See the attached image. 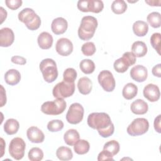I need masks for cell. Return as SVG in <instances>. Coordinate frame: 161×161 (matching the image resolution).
<instances>
[{
	"label": "cell",
	"instance_id": "6da1fadb",
	"mask_svg": "<svg viewBox=\"0 0 161 161\" xmlns=\"http://www.w3.org/2000/svg\"><path fill=\"white\" fill-rule=\"evenodd\" d=\"M87 121L88 126L97 130L99 135L103 138H108L114 133V125L106 113H92L88 116Z\"/></svg>",
	"mask_w": 161,
	"mask_h": 161
},
{
	"label": "cell",
	"instance_id": "7a4b0ae2",
	"mask_svg": "<svg viewBox=\"0 0 161 161\" xmlns=\"http://www.w3.org/2000/svg\"><path fill=\"white\" fill-rule=\"evenodd\" d=\"M97 21L96 18L92 16H84L78 28V36L82 40H89L94 35L97 27Z\"/></svg>",
	"mask_w": 161,
	"mask_h": 161
},
{
	"label": "cell",
	"instance_id": "3957f363",
	"mask_svg": "<svg viewBox=\"0 0 161 161\" xmlns=\"http://www.w3.org/2000/svg\"><path fill=\"white\" fill-rule=\"evenodd\" d=\"M18 19L30 30H36L40 26L41 19L31 8H26L18 13Z\"/></svg>",
	"mask_w": 161,
	"mask_h": 161
},
{
	"label": "cell",
	"instance_id": "277c9868",
	"mask_svg": "<svg viewBox=\"0 0 161 161\" xmlns=\"http://www.w3.org/2000/svg\"><path fill=\"white\" fill-rule=\"evenodd\" d=\"M41 70L44 80L48 83L53 82L58 77V70L56 62L52 58H45L40 64Z\"/></svg>",
	"mask_w": 161,
	"mask_h": 161
},
{
	"label": "cell",
	"instance_id": "5b68a950",
	"mask_svg": "<svg viewBox=\"0 0 161 161\" xmlns=\"http://www.w3.org/2000/svg\"><path fill=\"white\" fill-rule=\"evenodd\" d=\"M67 103L63 98H57L52 101H47L41 106L42 113L48 115H58L62 114L65 109Z\"/></svg>",
	"mask_w": 161,
	"mask_h": 161
},
{
	"label": "cell",
	"instance_id": "8992f818",
	"mask_svg": "<svg viewBox=\"0 0 161 161\" xmlns=\"http://www.w3.org/2000/svg\"><path fill=\"white\" fill-rule=\"evenodd\" d=\"M136 61V56L131 52H126L121 58L114 61L113 67L117 72L124 73L130 66L134 65Z\"/></svg>",
	"mask_w": 161,
	"mask_h": 161
},
{
	"label": "cell",
	"instance_id": "52a82bcc",
	"mask_svg": "<svg viewBox=\"0 0 161 161\" xmlns=\"http://www.w3.org/2000/svg\"><path fill=\"white\" fill-rule=\"evenodd\" d=\"M75 84L74 82H67L64 80L57 83L52 90V94L56 98L69 97L74 93Z\"/></svg>",
	"mask_w": 161,
	"mask_h": 161
},
{
	"label": "cell",
	"instance_id": "ba28073f",
	"mask_svg": "<svg viewBox=\"0 0 161 161\" xmlns=\"http://www.w3.org/2000/svg\"><path fill=\"white\" fill-rule=\"evenodd\" d=\"M149 128V123L144 118H138L135 119L127 127V133L131 136H139L147 132Z\"/></svg>",
	"mask_w": 161,
	"mask_h": 161
},
{
	"label": "cell",
	"instance_id": "9c48e42d",
	"mask_svg": "<svg viewBox=\"0 0 161 161\" xmlns=\"http://www.w3.org/2000/svg\"><path fill=\"white\" fill-rule=\"evenodd\" d=\"M26 143L25 141L19 137L13 138L9 145V153L14 159L19 160L23 158L25 155Z\"/></svg>",
	"mask_w": 161,
	"mask_h": 161
},
{
	"label": "cell",
	"instance_id": "30bf717a",
	"mask_svg": "<svg viewBox=\"0 0 161 161\" xmlns=\"http://www.w3.org/2000/svg\"><path fill=\"white\" fill-rule=\"evenodd\" d=\"M84 112V108L80 104L78 103H72L66 114L67 122L72 125L79 123L83 119Z\"/></svg>",
	"mask_w": 161,
	"mask_h": 161
},
{
	"label": "cell",
	"instance_id": "8fae6325",
	"mask_svg": "<svg viewBox=\"0 0 161 161\" xmlns=\"http://www.w3.org/2000/svg\"><path fill=\"white\" fill-rule=\"evenodd\" d=\"M77 8L82 12H93L99 13L104 8V4L100 0H79Z\"/></svg>",
	"mask_w": 161,
	"mask_h": 161
},
{
	"label": "cell",
	"instance_id": "7c38bea8",
	"mask_svg": "<svg viewBox=\"0 0 161 161\" xmlns=\"http://www.w3.org/2000/svg\"><path fill=\"white\" fill-rule=\"evenodd\" d=\"M97 80L102 88L106 92L113 91L116 86L115 79L113 74L108 70H104L99 72Z\"/></svg>",
	"mask_w": 161,
	"mask_h": 161
},
{
	"label": "cell",
	"instance_id": "4fadbf2b",
	"mask_svg": "<svg viewBox=\"0 0 161 161\" xmlns=\"http://www.w3.org/2000/svg\"><path fill=\"white\" fill-rule=\"evenodd\" d=\"M57 52L62 56H68L73 51V44L72 42L66 38H59L55 45Z\"/></svg>",
	"mask_w": 161,
	"mask_h": 161
},
{
	"label": "cell",
	"instance_id": "5bb4252c",
	"mask_svg": "<svg viewBox=\"0 0 161 161\" xmlns=\"http://www.w3.org/2000/svg\"><path fill=\"white\" fill-rule=\"evenodd\" d=\"M143 94L144 97L150 102L157 101L160 96L158 87L153 84H148L145 86Z\"/></svg>",
	"mask_w": 161,
	"mask_h": 161
},
{
	"label": "cell",
	"instance_id": "9a60e30c",
	"mask_svg": "<svg viewBox=\"0 0 161 161\" xmlns=\"http://www.w3.org/2000/svg\"><path fill=\"white\" fill-rule=\"evenodd\" d=\"M130 74L132 79L136 82H142L147 79L148 71L147 68L143 65H136L131 68Z\"/></svg>",
	"mask_w": 161,
	"mask_h": 161
},
{
	"label": "cell",
	"instance_id": "2e32d148",
	"mask_svg": "<svg viewBox=\"0 0 161 161\" xmlns=\"http://www.w3.org/2000/svg\"><path fill=\"white\" fill-rule=\"evenodd\" d=\"M14 40V35L9 28H3L0 30V45L2 47H8Z\"/></svg>",
	"mask_w": 161,
	"mask_h": 161
},
{
	"label": "cell",
	"instance_id": "e0dca14e",
	"mask_svg": "<svg viewBox=\"0 0 161 161\" xmlns=\"http://www.w3.org/2000/svg\"><path fill=\"white\" fill-rule=\"evenodd\" d=\"M26 135L28 140L32 143H42L45 139L44 133L36 126L30 127L26 131Z\"/></svg>",
	"mask_w": 161,
	"mask_h": 161
},
{
	"label": "cell",
	"instance_id": "ac0fdd59",
	"mask_svg": "<svg viewBox=\"0 0 161 161\" xmlns=\"http://www.w3.org/2000/svg\"><path fill=\"white\" fill-rule=\"evenodd\" d=\"M68 27L67 20L62 17H58L55 18L51 25V29L55 35H61L64 33Z\"/></svg>",
	"mask_w": 161,
	"mask_h": 161
},
{
	"label": "cell",
	"instance_id": "d6986e66",
	"mask_svg": "<svg viewBox=\"0 0 161 161\" xmlns=\"http://www.w3.org/2000/svg\"><path fill=\"white\" fill-rule=\"evenodd\" d=\"M131 111L135 114H144L148 109V104L141 99H138L134 101L130 106Z\"/></svg>",
	"mask_w": 161,
	"mask_h": 161
},
{
	"label": "cell",
	"instance_id": "ffe728a7",
	"mask_svg": "<svg viewBox=\"0 0 161 161\" xmlns=\"http://www.w3.org/2000/svg\"><path fill=\"white\" fill-rule=\"evenodd\" d=\"M37 42L39 47L42 49H49L53 44V37L48 32L43 31L41 33L37 38Z\"/></svg>",
	"mask_w": 161,
	"mask_h": 161
},
{
	"label": "cell",
	"instance_id": "44dd1931",
	"mask_svg": "<svg viewBox=\"0 0 161 161\" xmlns=\"http://www.w3.org/2000/svg\"><path fill=\"white\" fill-rule=\"evenodd\" d=\"M4 80L5 82L10 85L14 86L19 83L21 79L20 72L16 69H9L4 74Z\"/></svg>",
	"mask_w": 161,
	"mask_h": 161
},
{
	"label": "cell",
	"instance_id": "7402d4cb",
	"mask_svg": "<svg viewBox=\"0 0 161 161\" xmlns=\"http://www.w3.org/2000/svg\"><path fill=\"white\" fill-rule=\"evenodd\" d=\"M77 87L80 94L86 95L91 92L92 87V84L89 78L87 77H82L78 80Z\"/></svg>",
	"mask_w": 161,
	"mask_h": 161
},
{
	"label": "cell",
	"instance_id": "603a6c76",
	"mask_svg": "<svg viewBox=\"0 0 161 161\" xmlns=\"http://www.w3.org/2000/svg\"><path fill=\"white\" fill-rule=\"evenodd\" d=\"M131 52L136 57H144L147 53V47L143 42L136 41L132 44Z\"/></svg>",
	"mask_w": 161,
	"mask_h": 161
},
{
	"label": "cell",
	"instance_id": "cb8c5ba5",
	"mask_svg": "<svg viewBox=\"0 0 161 161\" xmlns=\"http://www.w3.org/2000/svg\"><path fill=\"white\" fill-rule=\"evenodd\" d=\"M138 92L137 86L131 82L126 84L122 91V95L124 98L127 100H130L134 98Z\"/></svg>",
	"mask_w": 161,
	"mask_h": 161
},
{
	"label": "cell",
	"instance_id": "d4e9b609",
	"mask_svg": "<svg viewBox=\"0 0 161 161\" xmlns=\"http://www.w3.org/2000/svg\"><path fill=\"white\" fill-rule=\"evenodd\" d=\"M80 135L79 132L75 129L68 130L64 135L65 143L70 146H73L79 140Z\"/></svg>",
	"mask_w": 161,
	"mask_h": 161
},
{
	"label": "cell",
	"instance_id": "484cf974",
	"mask_svg": "<svg viewBox=\"0 0 161 161\" xmlns=\"http://www.w3.org/2000/svg\"><path fill=\"white\" fill-rule=\"evenodd\" d=\"M133 31L138 36H144L148 33V25L143 21H136L133 25Z\"/></svg>",
	"mask_w": 161,
	"mask_h": 161
},
{
	"label": "cell",
	"instance_id": "4316f807",
	"mask_svg": "<svg viewBox=\"0 0 161 161\" xmlns=\"http://www.w3.org/2000/svg\"><path fill=\"white\" fill-rule=\"evenodd\" d=\"M19 128V122L13 118L8 119L4 125V130L9 135H12L17 133Z\"/></svg>",
	"mask_w": 161,
	"mask_h": 161
},
{
	"label": "cell",
	"instance_id": "83f0119b",
	"mask_svg": "<svg viewBox=\"0 0 161 161\" xmlns=\"http://www.w3.org/2000/svg\"><path fill=\"white\" fill-rule=\"evenodd\" d=\"M90 148L89 143L85 140H79L74 146V152L79 155H84L87 153Z\"/></svg>",
	"mask_w": 161,
	"mask_h": 161
},
{
	"label": "cell",
	"instance_id": "f1b7e54d",
	"mask_svg": "<svg viewBox=\"0 0 161 161\" xmlns=\"http://www.w3.org/2000/svg\"><path fill=\"white\" fill-rule=\"evenodd\" d=\"M56 155L60 160H69L72 158L73 153L71 149L67 147H60L56 151Z\"/></svg>",
	"mask_w": 161,
	"mask_h": 161
},
{
	"label": "cell",
	"instance_id": "f546056e",
	"mask_svg": "<svg viewBox=\"0 0 161 161\" xmlns=\"http://www.w3.org/2000/svg\"><path fill=\"white\" fill-rule=\"evenodd\" d=\"M81 71L86 74H90L95 70L94 62L90 59H83L79 64Z\"/></svg>",
	"mask_w": 161,
	"mask_h": 161
},
{
	"label": "cell",
	"instance_id": "4dcf8cb0",
	"mask_svg": "<svg viewBox=\"0 0 161 161\" xmlns=\"http://www.w3.org/2000/svg\"><path fill=\"white\" fill-rule=\"evenodd\" d=\"M148 23L154 28H157L160 26L161 25V16L158 12H152L147 17Z\"/></svg>",
	"mask_w": 161,
	"mask_h": 161
},
{
	"label": "cell",
	"instance_id": "1f68e13d",
	"mask_svg": "<svg viewBox=\"0 0 161 161\" xmlns=\"http://www.w3.org/2000/svg\"><path fill=\"white\" fill-rule=\"evenodd\" d=\"M126 9L127 4L123 0H115L111 4V10L116 14H120L125 13Z\"/></svg>",
	"mask_w": 161,
	"mask_h": 161
},
{
	"label": "cell",
	"instance_id": "d6a6232c",
	"mask_svg": "<svg viewBox=\"0 0 161 161\" xmlns=\"http://www.w3.org/2000/svg\"><path fill=\"white\" fill-rule=\"evenodd\" d=\"M119 144L116 140H111L106 142L103 147V150H106L113 156L116 155L119 151Z\"/></svg>",
	"mask_w": 161,
	"mask_h": 161
},
{
	"label": "cell",
	"instance_id": "836d02e7",
	"mask_svg": "<svg viewBox=\"0 0 161 161\" xmlns=\"http://www.w3.org/2000/svg\"><path fill=\"white\" fill-rule=\"evenodd\" d=\"M28 156L31 161H40L43 158V152L40 148L33 147L29 150Z\"/></svg>",
	"mask_w": 161,
	"mask_h": 161
},
{
	"label": "cell",
	"instance_id": "e575fe53",
	"mask_svg": "<svg viewBox=\"0 0 161 161\" xmlns=\"http://www.w3.org/2000/svg\"><path fill=\"white\" fill-rule=\"evenodd\" d=\"M77 72L73 68H67L63 74L64 80L67 82H74L77 78Z\"/></svg>",
	"mask_w": 161,
	"mask_h": 161
},
{
	"label": "cell",
	"instance_id": "d590c367",
	"mask_svg": "<svg viewBox=\"0 0 161 161\" xmlns=\"http://www.w3.org/2000/svg\"><path fill=\"white\" fill-rule=\"evenodd\" d=\"M96 48L94 43L91 42H87L84 43L81 47L82 53L86 56H91L96 52Z\"/></svg>",
	"mask_w": 161,
	"mask_h": 161
},
{
	"label": "cell",
	"instance_id": "8d00e7d4",
	"mask_svg": "<svg viewBox=\"0 0 161 161\" xmlns=\"http://www.w3.org/2000/svg\"><path fill=\"white\" fill-rule=\"evenodd\" d=\"M64 128V123L60 119H53L47 124V129L52 132L60 131Z\"/></svg>",
	"mask_w": 161,
	"mask_h": 161
},
{
	"label": "cell",
	"instance_id": "74e56055",
	"mask_svg": "<svg viewBox=\"0 0 161 161\" xmlns=\"http://www.w3.org/2000/svg\"><path fill=\"white\" fill-rule=\"evenodd\" d=\"M160 33H154L150 37V43L159 55H160Z\"/></svg>",
	"mask_w": 161,
	"mask_h": 161
},
{
	"label": "cell",
	"instance_id": "f35d334b",
	"mask_svg": "<svg viewBox=\"0 0 161 161\" xmlns=\"http://www.w3.org/2000/svg\"><path fill=\"white\" fill-rule=\"evenodd\" d=\"M21 0H6L5 3L8 8L12 10H16L22 4Z\"/></svg>",
	"mask_w": 161,
	"mask_h": 161
},
{
	"label": "cell",
	"instance_id": "ab89813d",
	"mask_svg": "<svg viewBox=\"0 0 161 161\" xmlns=\"http://www.w3.org/2000/svg\"><path fill=\"white\" fill-rule=\"evenodd\" d=\"M113 157V156L111 153L105 150H103V151H101L97 156V160H114Z\"/></svg>",
	"mask_w": 161,
	"mask_h": 161
},
{
	"label": "cell",
	"instance_id": "60d3db41",
	"mask_svg": "<svg viewBox=\"0 0 161 161\" xmlns=\"http://www.w3.org/2000/svg\"><path fill=\"white\" fill-rule=\"evenodd\" d=\"M11 60L13 63L19 65H25L26 63V58L21 56H13L11 57Z\"/></svg>",
	"mask_w": 161,
	"mask_h": 161
},
{
	"label": "cell",
	"instance_id": "b9f144b4",
	"mask_svg": "<svg viewBox=\"0 0 161 161\" xmlns=\"http://www.w3.org/2000/svg\"><path fill=\"white\" fill-rule=\"evenodd\" d=\"M160 117L161 115L159 114L158 115L154 120V123H153V125H154V128L155 130V131L159 133H161V129H160Z\"/></svg>",
	"mask_w": 161,
	"mask_h": 161
},
{
	"label": "cell",
	"instance_id": "7bdbcfd3",
	"mask_svg": "<svg viewBox=\"0 0 161 161\" xmlns=\"http://www.w3.org/2000/svg\"><path fill=\"white\" fill-rule=\"evenodd\" d=\"M160 66L161 64H157L156 65H155L152 70V74L155 76V77H161V69H160Z\"/></svg>",
	"mask_w": 161,
	"mask_h": 161
},
{
	"label": "cell",
	"instance_id": "ee69618b",
	"mask_svg": "<svg viewBox=\"0 0 161 161\" xmlns=\"http://www.w3.org/2000/svg\"><path fill=\"white\" fill-rule=\"evenodd\" d=\"M1 107H3L6 103V91H4V89L2 85H1Z\"/></svg>",
	"mask_w": 161,
	"mask_h": 161
},
{
	"label": "cell",
	"instance_id": "f6af8a7d",
	"mask_svg": "<svg viewBox=\"0 0 161 161\" xmlns=\"http://www.w3.org/2000/svg\"><path fill=\"white\" fill-rule=\"evenodd\" d=\"M0 9H1V23H2L3 22V21L4 20V19L6 18V16H7V12L6 10L4 9V8L3 7H1L0 8Z\"/></svg>",
	"mask_w": 161,
	"mask_h": 161
},
{
	"label": "cell",
	"instance_id": "bcb514c9",
	"mask_svg": "<svg viewBox=\"0 0 161 161\" xmlns=\"http://www.w3.org/2000/svg\"><path fill=\"white\" fill-rule=\"evenodd\" d=\"M145 3L148 4L150 6H160V5L157 4V1H147V0H145Z\"/></svg>",
	"mask_w": 161,
	"mask_h": 161
}]
</instances>
